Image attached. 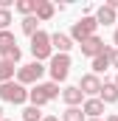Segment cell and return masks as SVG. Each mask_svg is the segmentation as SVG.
<instances>
[{
	"label": "cell",
	"mask_w": 118,
	"mask_h": 121,
	"mask_svg": "<svg viewBox=\"0 0 118 121\" xmlns=\"http://www.w3.org/2000/svg\"><path fill=\"white\" fill-rule=\"evenodd\" d=\"M82 110H84V116H90V118H98V116L104 113V101H101V99H87Z\"/></svg>",
	"instance_id": "obj_13"
},
{
	"label": "cell",
	"mask_w": 118,
	"mask_h": 121,
	"mask_svg": "<svg viewBox=\"0 0 118 121\" xmlns=\"http://www.w3.org/2000/svg\"><path fill=\"white\" fill-rule=\"evenodd\" d=\"M101 101H104V104H115L118 101V85L115 82H104V87H101Z\"/></svg>",
	"instance_id": "obj_14"
},
{
	"label": "cell",
	"mask_w": 118,
	"mask_h": 121,
	"mask_svg": "<svg viewBox=\"0 0 118 121\" xmlns=\"http://www.w3.org/2000/svg\"><path fill=\"white\" fill-rule=\"evenodd\" d=\"M113 51H115V48H104V54H98V56L93 59V73H96V76L104 73L107 68H113Z\"/></svg>",
	"instance_id": "obj_9"
},
{
	"label": "cell",
	"mask_w": 118,
	"mask_h": 121,
	"mask_svg": "<svg viewBox=\"0 0 118 121\" xmlns=\"http://www.w3.org/2000/svg\"><path fill=\"white\" fill-rule=\"evenodd\" d=\"M113 68H118V48L113 51Z\"/></svg>",
	"instance_id": "obj_23"
},
{
	"label": "cell",
	"mask_w": 118,
	"mask_h": 121,
	"mask_svg": "<svg viewBox=\"0 0 118 121\" xmlns=\"http://www.w3.org/2000/svg\"><path fill=\"white\" fill-rule=\"evenodd\" d=\"M79 87H82V93L84 96H101V79L96 76V73H84L82 76V82H79Z\"/></svg>",
	"instance_id": "obj_7"
},
{
	"label": "cell",
	"mask_w": 118,
	"mask_h": 121,
	"mask_svg": "<svg viewBox=\"0 0 118 121\" xmlns=\"http://www.w3.org/2000/svg\"><path fill=\"white\" fill-rule=\"evenodd\" d=\"M0 54H3V59L14 62L20 59V48H17V39H14V34L11 31H0Z\"/></svg>",
	"instance_id": "obj_4"
},
{
	"label": "cell",
	"mask_w": 118,
	"mask_h": 121,
	"mask_svg": "<svg viewBox=\"0 0 118 121\" xmlns=\"http://www.w3.org/2000/svg\"><path fill=\"white\" fill-rule=\"evenodd\" d=\"M51 45H54V48H56L59 54H67V51H70V48H73V42H70V37H67V34H51Z\"/></svg>",
	"instance_id": "obj_12"
},
{
	"label": "cell",
	"mask_w": 118,
	"mask_h": 121,
	"mask_svg": "<svg viewBox=\"0 0 118 121\" xmlns=\"http://www.w3.org/2000/svg\"><path fill=\"white\" fill-rule=\"evenodd\" d=\"M113 39H115V45H118V28H115V34H113Z\"/></svg>",
	"instance_id": "obj_25"
},
{
	"label": "cell",
	"mask_w": 118,
	"mask_h": 121,
	"mask_svg": "<svg viewBox=\"0 0 118 121\" xmlns=\"http://www.w3.org/2000/svg\"><path fill=\"white\" fill-rule=\"evenodd\" d=\"M79 48H82V54H84V56H93V59H96L98 54H104V48H107V45H104L98 37H90V39H84V42H79Z\"/></svg>",
	"instance_id": "obj_8"
},
{
	"label": "cell",
	"mask_w": 118,
	"mask_h": 121,
	"mask_svg": "<svg viewBox=\"0 0 118 121\" xmlns=\"http://www.w3.org/2000/svg\"><path fill=\"white\" fill-rule=\"evenodd\" d=\"M67 73H70V56H67V54L51 56V79H54L56 85L67 79Z\"/></svg>",
	"instance_id": "obj_5"
},
{
	"label": "cell",
	"mask_w": 118,
	"mask_h": 121,
	"mask_svg": "<svg viewBox=\"0 0 118 121\" xmlns=\"http://www.w3.org/2000/svg\"><path fill=\"white\" fill-rule=\"evenodd\" d=\"M51 51H54V45H51V34L37 31V34L31 37V54H34V62L48 59V56H51Z\"/></svg>",
	"instance_id": "obj_1"
},
{
	"label": "cell",
	"mask_w": 118,
	"mask_h": 121,
	"mask_svg": "<svg viewBox=\"0 0 118 121\" xmlns=\"http://www.w3.org/2000/svg\"><path fill=\"white\" fill-rule=\"evenodd\" d=\"M54 11H56V6H54V3L39 0V6H37V17H39V20H51V17H54Z\"/></svg>",
	"instance_id": "obj_16"
},
{
	"label": "cell",
	"mask_w": 118,
	"mask_h": 121,
	"mask_svg": "<svg viewBox=\"0 0 118 121\" xmlns=\"http://www.w3.org/2000/svg\"><path fill=\"white\" fill-rule=\"evenodd\" d=\"M42 118H45V116H42V113H39V107H34V104L23 110V121H42Z\"/></svg>",
	"instance_id": "obj_21"
},
{
	"label": "cell",
	"mask_w": 118,
	"mask_h": 121,
	"mask_svg": "<svg viewBox=\"0 0 118 121\" xmlns=\"http://www.w3.org/2000/svg\"><path fill=\"white\" fill-rule=\"evenodd\" d=\"M45 73V68L39 65V62H28V65H23L20 70H17V82L20 85H39V76Z\"/></svg>",
	"instance_id": "obj_6"
},
{
	"label": "cell",
	"mask_w": 118,
	"mask_h": 121,
	"mask_svg": "<svg viewBox=\"0 0 118 121\" xmlns=\"http://www.w3.org/2000/svg\"><path fill=\"white\" fill-rule=\"evenodd\" d=\"M3 121H6V118H3Z\"/></svg>",
	"instance_id": "obj_31"
},
{
	"label": "cell",
	"mask_w": 118,
	"mask_h": 121,
	"mask_svg": "<svg viewBox=\"0 0 118 121\" xmlns=\"http://www.w3.org/2000/svg\"><path fill=\"white\" fill-rule=\"evenodd\" d=\"M28 93L31 90H25V85H20V82H6V85H0V99L8 101V104H23V101L28 99Z\"/></svg>",
	"instance_id": "obj_2"
},
{
	"label": "cell",
	"mask_w": 118,
	"mask_h": 121,
	"mask_svg": "<svg viewBox=\"0 0 118 121\" xmlns=\"http://www.w3.org/2000/svg\"><path fill=\"white\" fill-rule=\"evenodd\" d=\"M110 3H113V6H115V11H118V0H110Z\"/></svg>",
	"instance_id": "obj_26"
},
{
	"label": "cell",
	"mask_w": 118,
	"mask_h": 121,
	"mask_svg": "<svg viewBox=\"0 0 118 121\" xmlns=\"http://www.w3.org/2000/svg\"><path fill=\"white\" fill-rule=\"evenodd\" d=\"M107 121H118V116H110V118H107Z\"/></svg>",
	"instance_id": "obj_27"
},
{
	"label": "cell",
	"mask_w": 118,
	"mask_h": 121,
	"mask_svg": "<svg viewBox=\"0 0 118 121\" xmlns=\"http://www.w3.org/2000/svg\"><path fill=\"white\" fill-rule=\"evenodd\" d=\"M62 99H65L67 107H79L82 99H84V93H82V87L76 85V87H65V90H62Z\"/></svg>",
	"instance_id": "obj_11"
},
{
	"label": "cell",
	"mask_w": 118,
	"mask_h": 121,
	"mask_svg": "<svg viewBox=\"0 0 118 121\" xmlns=\"http://www.w3.org/2000/svg\"><path fill=\"white\" fill-rule=\"evenodd\" d=\"M115 17H118V11H115V6H113V3H104V6L98 9V14H96L98 26H110V23H115Z\"/></svg>",
	"instance_id": "obj_10"
},
{
	"label": "cell",
	"mask_w": 118,
	"mask_h": 121,
	"mask_svg": "<svg viewBox=\"0 0 118 121\" xmlns=\"http://www.w3.org/2000/svg\"><path fill=\"white\" fill-rule=\"evenodd\" d=\"M37 87H39V93H42L48 101H54V99L59 96V85L56 82H45V85H37Z\"/></svg>",
	"instance_id": "obj_18"
},
{
	"label": "cell",
	"mask_w": 118,
	"mask_h": 121,
	"mask_svg": "<svg viewBox=\"0 0 118 121\" xmlns=\"http://www.w3.org/2000/svg\"><path fill=\"white\" fill-rule=\"evenodd\" d=\"M11 76H14V62H8V59H0V85L11 82Z\"/></svg>",
	"instance_id": "obj_17"
},
{
	"label": "cell",
	"mask_w": 118,
	"mask_h": 121,
	"mask_svg": "<svg viewBox=\"0 0 118 121\" xmlns=\"http://www.w3.org/2000/svg\"><path fill=\"white\" fill-rule=\"evenodd\" d=\"M96 28H98V20H96V17H82L79 23H73L70 37L79 39V42H84V39H90V37H96Z\"/></svg>",
	"instance_id": "obj_3"
},
{
	"label": "cell",
	"mask_w": 118,
	"mask_h": 121,
	"mask_svg": "<svg viewBox=\"0 0 118 121\" xmlns=\"http://www.w3.org/2000/svg\"><path fill=\"white\" fill-rule=\"evenodd\" d=\"M115 85H118V76H115Z\"/></svg>",
	"instance_id": "obj_30"
},
{
	"label": "cell",
	"mask_w": 118,
	"mask_h": 121,
	"mask_svg": "<svg viewBox=\"0 0 118 121\" xmlns=\"http://www.w3.org/2000/svg\"><path fill=\"white\" fill-rule=\"evenodd\" d=\"M37 6H39V0H17V11L20 14H25V17H31V14H37Z\"/></svg>",
	"instance_id": "obj_15"
},
{
	"label": "cell",
	"mask_w": 118,
	"mask_h": 121,
	"mask_svg": "<svg viewBox=\"0 0 118 121\" xmlns=\"http://www.w3.org/2000/svg\"><path fill=\"white\" fill-rule=\"evenodd\" d=\"M23 31H25L28 37H34V34L39 31V17H37V14H31V17H23Z\"/></svg>",
	"instance_id": "obj_19"
},
{
	"label": "cell",
	"mask_w": 118,
	"mask_h": 121,
	"mask_svg": "<svg viewBox=\"0 0 118 121\" xmlns=\"http://www.w3.org/2000/svg\"><path fill=\"white\" fill-rule=\"evenodd\" d=\"M0 121H3V107H0Z\"/></svg>",
	"instance_id": "obj_28"
},
{
	"label": "cell",
	"mask_w": 118,
	"mask_h": 121,
	"mask_svg": "<svg viewBox=\"0 0 118 121\" xmlns=\"http://www.w3.org/2000/svg\"><path fill=\"white\" fill-rule=\"evenodd\" d=\"M42 121H59V118H56V116H45Z\"/></svg>",
	"instance_id": "obj_24"
},
{
	"label": "cell",
	"mask_w": 118,
	"mask_h": 121,
	"mask_svg": "<svg viewBox=\"0 0 118 121\" xmlns=\"http://www.w3.org/2000/svg\"><path fill=\"white\" fill-rule=\"evenodd\" d=\"M87 121H98V118H87Z\"/></svg>",
	"instance_id": "obj_29"
},
{
	"label": "cell",
	"mask_w": 118,
	"mask_h": 121,
	"mask_svg": "<svg viewBox=\"0 0 118 121\" xmlns=\"http://www.w3.org/2000/svg\"><path fill=\"white\" fill-rule=\"evenodd\" d=\"M62 121H84V110H79V107H67V110L62 113Z\"/></svg>",
	"instance_id": "obj_20"
},
{
	"label": "cell",
	"mask_w": 118,
	"mask_h": 121,
	"mask_svg": "<svg viewBox=\"0 0 118 121\" xmlns=\"http://www.w3.org/2000/svg\"><path fill=\"white\" fill-rule=\"evenodd\" d=\"M8 23H11V11L8 9H0V31L8 28Z\"/></svg>",
	"instance_id": "obj_22"
}]
</instances>
